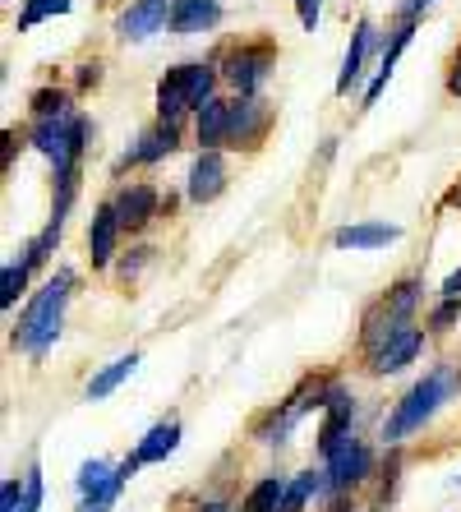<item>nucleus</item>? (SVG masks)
I'll list each match as a JSON object with an SVG mask.
<instances>
[{
	"label": "nucleus",
	"mask_w": 461,
	"mask_h": 512,
	"mask_svg": "<svg viewBox=\"0 0 461 512\" xmlns=\"http://www.w3.org/2000/svg\"><path fill=\"white\" fill-rule=\"evenodd\" d=\"M70 291H74V273L70 268H56L47 282L37 286L28 305L19 310L10 328V346L14 351H24L33 360H47V351L56 346L60 328H65V305H70Z\"/></svg>",
	"instance_id": "1"
},
{
	"label": "nucleus",
	"mask_w": 461,
	"mask_h": 512,
	"mask_svg": "<svg viewBox=\"0 0 461 512\" xmlns=\"http://www.w3.org/2000/svg\"><path fill=\"white\" fill-rule=\"evenodd\" d=\"M457 393H461V370L457 365H434V370H425V379H415L411 388L392 402L379 439L388 443V448H402V443L411 439V434H420V429H425Z\"/></svg>",
	"instance_id": "2"
},
{
	"label": "nucleus",
	"mask_w": 461,
	"mask_h": 512,
	"mask_svg": "<svg viewBox=\"0 0 461 512\" xmlns=\"http://www.w3.org/2000/svg\"><path fill=\"white\" fill-rule=\"evenodd\" d=\"M217 84H222V70L208 65V60L171 65V70L157 79V120L180 125L185 116H199V111L217 97Z\"/></svg>",
	"instance_id": "3"
},
{
	"label": "nucleus",
	"mask_w": 461,
	"mask_h": 512,
	"mask_svg": "<svg viewBox=\"0 0 461 512\" xmlns=\"http://www.w3.org/2000/svg\"><path fill=\"white\" fill-rule=\"evenodd\" d=\"M420 300H425V282H420V277H402V282H392L388 296H383L379 305L365 314V323H360V351L374 356L388 337H397L402 328H411Z\"/></svg>",
	"instance_id": "4"
},
{
	"label": "nucleus",
	"mask_w": 461,
	"mask_h": 512,
	"mask_svg": "<svg viewBox=\"0 0 461 512\" xmlns=\"http://www.w3.org/2000/svg\"><path fill=\"white\" fill-rule=\"evenodd\" d=\"M88 139H93V120L83 116L79 107L65 111V116H51V120H33V130H28V143L47 157L56 176L60 171H79Z\"/></svg>",
	"instance_id": "5"
},
{
	"label": "nucleus",
	"mask_w": 461,
	"mask_h": 512,
	"mask_svg": "<svg viewBox=\"0 0 461 512\" xmlns=\"http://www.w3.org/2000/svg\"><path fill=\"white\" fill-rule=\"evenodd\" d=\"M134 471H139L134 453L125 457V462L88 457V462L79 466V476H74V494H79L74 512H111V508H116V499L125 494V485L134 480Z\"/></svg>",
	"instance_id": "6"
},
{
	"label": "nucleus",
	"mask_w": 461,
	"mask_h": 512,
	"mask_svg": "<svg viewBox=\"0 0 461 512\" xmlns=\"http://www.w3.org/2000/svg\"><path fill=\"white\" fill-rule=\"evenodd\" d=\"M217 70H222V84L236 88V97H259L268 74L277 70V47L272 42H240L226 51Z\"/></svg>",
	"instance_id": "7"
},
{
	"label": "nucleus",
	"mask_w": 461,
	"mask_h": 512,
	"mask_svg": "<svg viewBox=\"0 0 461 512\" xmlns=\"http://www.w3.org/2000/svg\"><path fill=\"white\" fill-rule=\"evenodd\" d=\"M323 471H328V499L351 494V489H360L374 476V448L355 434V439H346L332 457H323Z\"/></svg>",
	"instance_id": "8"
},
{
	"label": "nucleus",
	"mask_w": 461,
	"mask_h": 512,
	"mask_svg": "<svg viewBox=\"0 0 461 512\" xmlns=\"http://www.w3.org/2000/svg\"><path fill=\"white\" fill-rule=\"evenodd\" d=\"M379 47H388V33H383L374 19H360V24L351 28V42H346L342 70H337V97H351L355 88L365 84V65Z\"/></svg>",
	"instance_id": "9"
},
{
	"label": "nucleus",
	"mask_w": 461,
	"mask_h": 512,
	"mask_svg": "<svg viewBox=\"0 0 461 512\" xmlns=\"http://www.w3.org/2000/svg\"><path fill=\"white\" fill-rule=\"evenodd\" d=\"M272 125V111L263 107L259 97H231V116H226V148H259L263 134Z\"/></svg>",
	"instance_id": "10"
},
{
	"label": "nucleus",
	"mask_w": 461,
	"mask_h": 512,
	"mask_svg": "<svg viewBox=\"0 0 461 512\" xmlns=\"http://www.w3.org/2000/svg\"><path fill=\"white\" fill-rule=\"evenodd\" d=\"M171 5L176 0H130L116 14V37L120 42H148L162 28H171Z\"/></svg>",
	"instance_id": "11"
},
{
	"label": "nucleus",
	"mask_w": 461,
	"mask_h": 512,
	"mask_svg": "<svg viewBox=\"0 0 461 512\" xmlns=\"http://www.w3.org/2000/svg\"><path fill=\"white\" fill-rule=\"evenodd\" d=\"M346 439H355V397L351 388L332 383L328 406H323V425H319V457H332Z\"/></svg>",
	"instance_id": "12"
},
{
	"label": "nucleus",
	"mask_w": 461,
	"mask_h": 512,
	"mask_svg": "<svg viewBox=\"0 0 461 512\" xmlns=\"http://www.w3.org/2000/svg\"><path fill=\"white\" fill-rule=\"evenodd\" d=\"M162 194H157V185H148V180H130V185H120L116 199H111V208H116L120 227L125 231H143L148 222H153L157 213H162Z\"/></svg>",
	"instance_id": "13"
},
{
	"label": "nucleus",
	"mask_w": 461,
	"mask_h": 512,
	"mask_svg": "<svg viewBox=\"0 0 461 512\" xmlns=\"http://www.w3.org/2000/svg\"><path fill=\"white\" fill-rule=\"evenodd\" d=\"M176 148H180V125L157 120V125H148V130H143L139 139L120 153L116 171H125V167H157V162H162V157H171Z\"/></svg>",
	"instance_id": "14"
},
{
	"label": "nucleus",
	"mask_w": 461,
	"mask_h": 512,
	"mask_svg": "<svg viewBox=\"0 0 461 512\" xmlns=\"http://www.w3.org/2000/svg\"><path fill=\"white\" fill-rule=\"evenodd\" d=\"M411 37H415V24H406V19H397V24L388 28V47H383L379 65H374V74H369V84H365V97H360V111L379 107L383 88H388V79H392V74H397V60H402V51L411 47Z\"/></svg>",
	"instance_id": "15"
},
{
	"label": "nucleus",
	"mask_w": 461,
	"mask_h": 512,
	"mask_svg": "<svg viewBox=\"0 0 461 512\" xmlns=\"http://www.w3.org/2000/svg\"><path fill=\"white\" fill-rule=\"evenodd\" d=\"M420 351H425V328L411 323V328H402L397 337H388L374 356H365V365H369V374H379L383 379V374H397V370H406V365H415Z\"/></svg>",
	"instance_id": "16"
},
{
	"label": "nucleus",
	"mask_w": 461,
	"mask_h": 512,
	"mask_svg": "<svg viewBox=\"0 0 461 512\" xmlns=\"http://www.w3.org/2000/svg\"><path fill=\"white\" fill-rule=\"evenodd\" d=\"M226 180H231V171H226V157H222V148H208V153H199V157H194L190 176H185V199H190V203H199V208H203V203L222 199Z\"/></svg>",
	"instance_id": "17"
},
{
	"label": "nucleus",
	"mask_w": 461,
	"mask_h": 512,
	"mask_svg": "<svg viewBox=\"0 0 461 512\" xmlns=\"http://www.w3.org/2000/svg\"><path fill=\"white\" fill-rule=\"evenodd\" d=\"M120 236H125V227H120L116 208L107 203H97L93 208V222H88V263L93 268H111L120 254Z\"/></svg>",
	"instance_id": "18"
},
{
	"label": "nucleus",
	"mask_w": 461,
	"mask_h": 512,
	"mask_svg": "<svg viewBox=\"0 0 461 512\" xmlns=\"http://www.w3.org/2000/svg\"><path fill=\"white\" fill-rule=\"evenodd\" d=\"M402 240L397 222H346V227L332 231V245L337 250H388Z\"/></svg>",
	"instance_id": "19"
},
{
	"label": "nucleus",
	"mask_w": 461,
	"mask_h": 512,
	"mask_svg": "<svg viewBox=\"0 0 461 512\" xmlns=\"http://www.w3.org/2000/svg\"><path fill=\"white\" fill-rule=\"evenodd\" d=\"M222 0H176L171 5V33L176 37H199V33H213L222 24Z\"/></svg>",
	"instance_id": "20"
},
{
	"label": "nucleus",
	"mask_w": 461,
	"mask_h": 512,
	"mask_svg": "<svg viewBox=\"0 0 461 512\" xmlns=\"http://www.w3.org/2000/svg\"><path fill=\"white\" fill-rule=\"evenodd\" d=\"M180 434H185V429H180V420H176V416L157 420V425L148 429V434H143L139 443H134V462H139V466H157V462H166V457H171V453L180 448Z\"/></svg>",
	"instance_id": "21"
},
{
	"label": "nucleus",
	"mask_w": 461,
	"mask_h": 512,
	"mask_svg": "<svg viewBox=\"0 0 461 512\" xmlns=\"http://www.w3.org/2000/svg\"><path fill=\"white\" fill-rule=\"evenodd\" d=\"M314 499H328V471L323 466H309V471H296L286 480V494L277 512H305Z\"/></svg>",
	"instance_id": "22"
},
{
	"label": "nucleus",
	"mask_w": 461,
	"mask_h": 512,
	"mask_svg": "<svg viewBox=\"0 0 461 512\" xmlns=\"http://www.w3.org/2000/svg\"><path fill=\"white\" fill-rule=\"evenodd\" d=\"M226 116H231V102H226V97H213V102L194 116V143H199V153L226 148Z\"/></svg>",
	"instance_id": "23"
},
{
	"label": "nucleus",
	"mask_w": 461,
	"mask_h": 512,
	"mask_svg": "<svg viewBox=\"0 0 461 512\" xmlns=\"http://www.w3.org/2000/svg\"><path fill=\"white\" fill-rule=\"evenodd\" d=\"M139 370V351H130V356H120V360H111L107 370H97L93 379L83 383V397H88V402H102V397H111L120 388V383L130 379V374Z\"/></svg>",
	"instance_id": "24"
},
{
	"label": "nucleus",
	"mask_w": 461,
	"mask_h": 512,
	"mask_svg": "<svg viewBox=\"0 0 461 512\" xmlns=\"http://www.w3.org/2000/svg\"><path fill=\"white\" fill-rule=\"evenodd\" d=\"M286 480L291 476H259L254 485L245 489V499H240V512H277L282 508V494H286Z\"/></svg>",
	"instance_id": "25"
},
{
	"label": "nucleus",
	"mask_w": 461,
	"mask_h": 512,
	"mask_svg": "<svg viewBox=\"0 0 461 512\" xmlns=\"http://www.w3.org/2000/svg\"><path fill=\"white\" fill-rule=\"evenodd\" d=\"M28 277H33V263H28L24 250H19V259H10L0 268V305H5V310L19 305V296L28 291Z\"/></svg>",
	"instance_id": "26"
},
{
	"label": "nucleus",
	"mask_w": 461,
	"mask_h": 512,
	"mask_svg": "<svg viewBox=\"0 0 461 512\" xmlns=\"http://www.w3.org/2000/svg\"><path fill=\"white\" fill-rule=\"evenodd\" d=\"M70 5H74V0H24V10H19V19H14V33H33L37 24L70 14Z\"/></svg>",
	"instance_id": "27"
},
{
	"label": "nucleus",
	"mask_w": 461,
	"mask_h": 512,
	"mask_svg": "<svg viewBox=\"0 0 461 512\" xmlns=\"http://www.w3.org/2000/svg\"><path fill=\"white\" fill-rule=\"evenodd\" d=\"M60 236H65V222H51V217H47V227H42V231H37V236L24 245V259L33 263V273L51 263V254L60 250Z\"/></svg>",
	"instance_id": "28"
},
{
	"label": "nucleus",
	"mask_w": 461,
	"mask_h": 512,
	"mask_svg": "<svg viewBox=\"0 0 461 512\" xmlns=\"http://www.w3.org/2000/svg\"><path fill=\"white\" fill-rule=\"evenodd\" d=\"M28 107H33V120H51V116L74 111V102H70V93H65V88H37V93L28 97Z\"/></svg>",
	"instance_id": "29"
},
{
	"label": "nucleus",
	"mask_w": 461,
	"mask_h": 512,
	"mask_svg": "<svg viewBox=\"0 0 461 512\" xmlns=\"http://www.w3.org/2000/svg\"><path fill=\"white\" fill-rule=\"evenodd\" d=\"M74 199H79V171H60L56 194H51V222H70Z\"/></svg>",
	"instance_id": "30"
},
{
	"label": "nucleus",
	"mask_w": 461,
	"mask_h": 512,
	"mask_svg": "<svg viewBox=\"0 0 461 512\" xmlns=\"http://www.w3.org/2000/svg\"><path fill=\"white\" fill-rule=\"evenodd\" d=\"M461 323V300H448V296H438V305L429 310V319H425V328L429 333H452Z\"/></svg>",
	"instance_id": "31"
},
{
	"label": "nucleus",
	"mask_w": 461,
	"mask_h": 512,
	"mask_svg": "<svg viewBox=\"0 0 461 512\" xmlns=\"http://www.w3.org/2000/svg\"><path fill=\"white\" fill-rule=\"evenodd\" d=\"M42 494H47V485H42V466H28L24 471V503H19V512H37L42 508Z\"/></svg>",
	"instance_id": "32"
},
{
	"label": "nucleus",
	"mask_w": 461,
	"mask_h": 512,
	"mask_svg": "<svg viewBox=\"0 0 461 512\" xmlns=\"http://www.w3.org/2000/svg\"><path fill=\"white\" fill-rule=\"evenodd\" d=\"M148 263H153V250H148V245H134V250H130V254H125V259L116 263L120 282H134V277H139L143 268H148Z\"/></svg>",
	"instance_id": "33"
},
{
	"label": "nucleus",
	"mask_w": 461,
	"mask_h": 512,
	"mask_svg": "<svg viewBox=\"0 0 461 512\" xmlns=\"http://www.w3.org/2000/svg\"><path fill=\"white\" fill-rule=\"evenodd\" d=\"M19 503H24V476H10L0 485V512H19Z\"/></svg>",
	"instance_id": "34"
},
{
	"label": "nucleus",
	"mask_w": 461,
	"mask_h": 512,
	"mask_svg": "<svg viewBox=\"0 0 461 512\" xmlns=\"http://www.w3.org/2000/svg\"><path fill=\"white\" fill-rule=\"evenodd\" d=\"M296 19L305 33H319V19H323V0H296Z\"/></svg>",
	"instance_id": "35"
},
{
	"label": "nucleus",
	"mask_w": 461,
	"mask_h": 512,
	"mask_svg": "<svg viewBox=\"0 0 461 512\" xmlns=\"http://www.w3.org/2000/svg\"><path fill=\"white\" fill-rule=\"evenodd\" d=\"M102 70H107L102 60H83V65H79V79H74V84H79V93H88V88L102 84Z\"/></svg>",
	"instance_id": "36"
},
{
	"label": "nucleus",
	"mask_w": 461,
	"mask_h": 512,
	"mask_svg": "<svg viewBox=\"0 0 461 512\" xmlns=\"http://www.w3.org/2000/svg\"><path fill=\"white\" fill-rule=\"evenodd\" d=\"M429 5H434V0H402V5H397V19H406V24H415V19H420V14H425Z\"/></svg>",
	"instance_id": "37"
},
{
	"label": "nucleus",
	"mask_w": 461,
	"mask_h": 512,
	"mask_svg": "<svg viewBox=\"0 0 461 512\" xmlns=\"http://www.w3.org/2000/svg\"><path fill=\"white\" fill-rule=\"evenodd\" d=\"M19 148H24V139H19L14 130H5V148H0V171H10V162H14V153H19Z\"/></svg>",
	"instance_id": "38"
},
{
	"label": "nucleus",
	"mask_w": 461,
	"mask_h": 512,
	"mask_svg": "<svg viewBox=\"0 0 461 512\" xmlns=\"http://www.w3.org/2000/svg\"><path fill=\"white\" fill-rule=\"evenodd\" d=\"M438 296L461 300V268H457V273H448V282H443V291H438Z\"/></svg>",
	"instance_id": "39"
},
{
	"label": "nucleus",
	"mask_w": 461,
	"mask_h": 512,
	"mask_svg": "<svg viewBox=\"0 0 461 512\" xmlns=\"http://www.w3.org/2000/svg\"><path fill=\"white\" fill-rule=\"evenodd\" d=\"M448 93H452V97H461V56L452 60V70H448Z\"/></svg>",
	"instance_id": "40"
},
{
	"label": "nucleus",
	"mask_w": 461,
	"mask_h": 512,
	"mask_svg": "<svg viewBox=\"0 0 461 512\" xmlns=\"http://www.w3.org/2000/svg\"><path fill=\"white\" fill-rule=\"evenodd\" d=\"M323 512H351V499H346V494H337V499H328V508Z\"/></svg>",
	"instance_id": "41"
},
{
	"label": "nucleus",
	"mask_w": 461,
	"mask_h": 512,
	"mask_svg": "<svg viewBox=\"0 0 461 512\" xmlns=\"http://www.w3.org/2000/svg\"><path fill=\"white\" fill-rule=\"evenodd\" d=\"M194 512H231V508H226L222 499H213V503H203V508H194Z\"/></svg>",
	"instance_id": "42"
},
{
	"label": "nucleus",
	"mask_w": 461,
	"mask_h": 512,
	"mask_svg": "<svg viewBox=\"0 0 461 512\" xmlns=\"http://www.w3.org/2000/svg\"><path fill=\"white\" fill-rule=\"evenodd\" d=\"M452 485H461V476H452Z\"/></svg>",
	"instance_id": "43"
}]
</instances>
